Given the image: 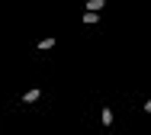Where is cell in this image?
<instances>
[{"label": "cell", "mask_w": 151, "mask_h": 135, "mask_svg": "<svg viewBox=\"0 0 151 135\" xmlns=\"http://www.w3.org/2000/svg\"><path fill=\"white\" fill-rule=\"evenodd\" d=\"M103 6H106L103 0H87V10H90V13H96V10H103Z\"/></svg>", "instance_id": "cell-3"}, {"label": "cell", "mask_w": 151, "mask_h": 135, "mask_svg": "<svg viewBox=\"0 0 151 135\" xmlns=\"http://www.w3.org/2000/svg\"><path fill=\"white\" fill-rule=\"evenodd\" d=\"M145 113H151V100H148V103H145Z\"/></svg>", "instance_id": "cell-5"}, {"label": "cell", "mask_w": 151, "mask_h": 135, "mask_svg": "<svg viewBox=\"0 0 151 135\" xmlns=\"http://www.w3.org/2000/svg\"><path fill=\"white\" fill-rule=\"evenodd\" d=\"M96 19H100V16H96V13H90V10H87V13H84V23H87V26H93V23H96Z\"/></svg>", "instance_id": "cell-4"}, {"label": "cell", "mask_w": 151, "mask_h": 135, "mask_svg": "<svg viewBox=\"0 0 151 135\" xmlns=\"http://www.w3.org/2000/svg\"><path fill=\"white\" fill-rule=\"evenodd\" d=\"M39 48H42V52H48V48H55V35H48V39H42V42H39Z\"/></svg>", "instance_id": "cell-2"}, {"label": "cell", "mask_w": 151, "mask_h": 135, "mask_svg": "<svg viewBox=\"0 0 151 135\" xmlns=\"http://www.w3.org/2000/svg\"><path fill=\"white\" fill-rule=\"evenodd\" d=\"M39 93H42V90H39V87H32V90H26V97H23V100H26V103H35V100H39Z\"/></svg>", "instance_id": "cell-1"}]
</instances>
